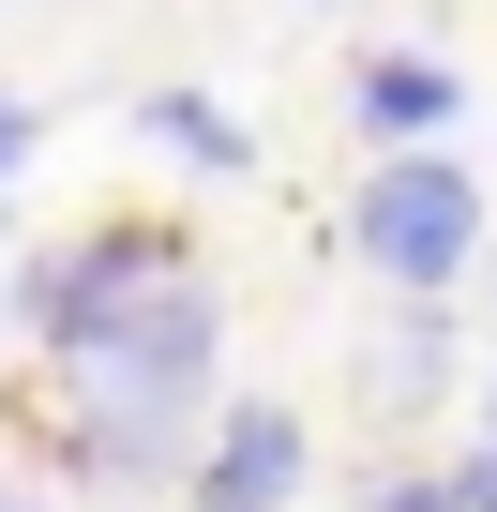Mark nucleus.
Instances as JSON below:
<instances>
[{"label": "nucleus", "mask_w": 497, "mask_h": 512, "mask_svg": "<svg viewBox=\"0 0 497 512\" xmlns=\"http://www.w3.org/2000/svg\"><path fill=\"white\" fill-rule=\"evenodd\" d=\"M287 497H302V422L287 407H241L196 452V512H287Z\"/></svg>", "instance_id": "4"}, {"label": "nucleus", "mask_w": 497, "mask_h": 512, "mask_svg": "<svg viewBox=\"0 0 497 512\" xmlns=\"http://www.w3.org/2000/svg\"><path fill=\"white\" fill-rule=\"evenodd\" d=\"M347 241H362L377 272L422 302V287H452V272H467V241H482V181H467L452 151H407V166H377V181H362Z\"/></svg>", "instance_id": "2"}, {"label": "nucleus", "mask_w": 497, "mask_h": 512, "mask_svg": "<svg viewBox=\"0 0 497 512\" xmlns=\"http://www.w3.org/2000/svg\"><path fill=\"white\" fill-rule=\"evenodd\" d=\"M362 121H377V136H437V121H452V61H437V46H377V61H362Z\"/></svg>", "instance_id": "5"}, {"label": "nucleus", "mask_w": 497, "mask_h": 512, "mask_svg": "<svg viewBox=\"0 0 497 512\" xmlns=\"http://www.w3.org/2000/svg\"><path fill=\"white\" fill-rule=\"evenodd\" d=\"M437 497H452V512H497V452H467V467H452Z\"/></svg>", "instance_id": "7"}, {"label": "nucleus", "mask_w": 497, "mask_h": 512, "mask_svg": "<svg viewBox=\"0 0 497 512\" xmlns=\"http://www.w3.org/2000/svg\"><path fill=\"white\" fill-rule=\"evenodd\" d=\"M16 166H31V106L0 91V181H16Z\"/></svg>", "instance_id": "8"}, {"label": "nucleus", "mask_w": 497, "mask_h": 512, "mask_svg": "<svg viewBox=\"0 0 497 512\" xmlns=\"http://www.w3.org/2000/svg\"><path fill=\"white\" fill-rule=\"evenodd\" d=\"M151 272H166V241H136V226H121V241H76V256H46V272L16 287V317H31L46 347H76V332H106V317H121Z\"/></svg>", "instance_id": "3"}, {"label": "nucleus", "mask_w": 497, "mask_h": 512, "mask_svg": "<svg viewBox=\"0 0 497 512\" xmlns=\"http://www.w3.org/2000/svg\"><path fill=\"white\" fill-rule=\"evenodd\" d=\"M362 512H452V497H437V482H377Z\"/></svg>", "instance_id": "9"}, {"label": "nucleus", "mask_w": 497, "mask_h": 512, "mask_svg": "<svg viewBox=\"0 0 497 512\" xmlns=\"http://www.w3.org/2000/svg\"><path fill=\"white\" fill-rule=\"evenodd\" d=\"M151 136H166V151H196V166H241L226 106H196V91H166V106H151Z\"/></svg>", "instance_id": "6"}, {"label": "nucleus", "mask_w": 497, "mask_h": 512, "mask_svg": "<svg viewBox=\"0 0 497 512\" xmlns=\"http://www.w3.org/2000/svg\"><path fill=\"white\" fill-rule=\"evenodd\" d=\"M211 347H226L211 287H196V272H151L106 332H76V347H61V377H76V452H91L106 482L166 467V452H181V422L211 407Z\"/></svg>", "instance_id": "1"}]
</instances>
